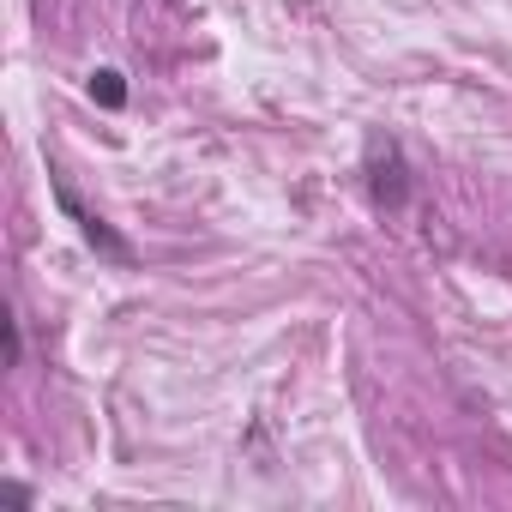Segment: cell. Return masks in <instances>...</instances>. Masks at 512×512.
Wrapping results in <instances>:
<instances>
[{
  "instance_id": "obj_1",
  "label": "cell",
  "mask_w": 512,
  "mask_h": 512,
  "mask_svg": "<svg viewBox=\"0 0 512 512\" xmlns=\"http://www.w3.org/2000/svg\"><path fill=\"white\" fill-rule=\"evenodd\" d=\"M362 175H368V199L380 205V211H404L410 205V163H404V151H398V139L392 133H368V145H362Z\"/></svg>"
},
{
  "instance_id": "obj_2",
  "label": "cell",
  "mask_w": 512,
  "mask_h": 512,
  "mask_svg": "<svg viewBox=\"0 0 512 512\" xmlns=\"http://www.w3.org/2000/svg\"><path fill=\"white\" fill-rule=\"evenodd\" d=\"M49 193H55V205L67 211V223L79 229V241L97 253V260H109V266H133V241H121V235H115V229H109V223H103V217H97V211L67 187V175H61V169H49Z\"/></svg>"
},
{
  "instance_id": "obj_3",
  "label": "cell",
  "mask_w": 512,
  "mask_h": 512,
  "mask_svg": "<svg viewBox=\"0 0 512 512\" xmlns=\"http://www.w3.org/2000/svg\"><path fill=\"white\" fill-rule=\"evenodd\" d=\"M91 103L121 109V103H127V79H121L115 67H97V73H91Z\"/></svg>"
},
{
  "instance_id": "obj_4",
  "label": "cell",
  "mask_w": 512,
  "mask_h": 512,
  "mask_svg": "<svg viewBox=\"0 0 512 512\" xmlns=\"http://www.w3.org/2000/svg\"><path fill=\"white\" fill-rule=\"evenodd\" d=\"M0 326H7V368H19L25 362V320H19L13 302H7V314H0Z\"/></svg>"
}]
</instances>
